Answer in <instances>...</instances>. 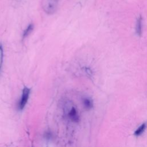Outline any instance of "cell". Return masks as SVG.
<instances>
[{
	"label": "cell",
	"mask_w": 147,
	"mask_h": 147,
	"mask_svg": "<svg viewBox=\"0 0 147 147\" xmlns=\"http://www.w3.org/2000/svg\"><path fill=\"white\" fill-rule=\"evenodd\" d=\"M142 18L141 16H140L137 20V24L136 26V31L137 35L141 36L142 34Z\"/></svg>",
	"instance_id": "4"
},
{
	"label": "cell",
	"mask_w": 147,
	"mask_h": 147,
	"mask_svg": "<svg viewBox=\"0 0 147 147\" xmlns=\"http://www.w3.org/2000/svg\"><path fill=\"white\" fill-rule=\"evenodd\" d=\"M44 137L45 139H47L48 140H51L53 138V133L52 131H51L50 130H47L44 133Z\"/></svg>",
	"instance_id": "8"
},
{
	"label": "cell",
	"mask_w": 147,
	"mask_h": 147,
	"mask_svg": "<svg viewBox=\"0 0 147 147\" xmlns=\"http://www.w3.org/2000/svg\"><path fill=\"white\" fill-rule=\"evenodd\" d=\"M83 105L84 106V107L87 110L91 109L93 106L92 101L91 99L88 98H84L82 100Z\"/></svg>",
	"instance_id": "5"
},
{
	"label": "cell",
	"mask_w": 147,
	"mask_h": 147,
	"mask_svg": "<svg viewBox=\"0 0 147 147\" xmlns=\"http://www.w3.org/2000/svg\"><path fill=\"white\" fill-rule=\"evenodd\" d=\"M33 29H34V25L33 24H29L28 26V27L24 31V33L22 34V39L24 40L25 38H26L31 33V32L33 31Z\"/></svg>",
	"instance_id": "6"
},
{
	"label": "cell",
	"mask_w": 147,
	"mask_h": 147,
	"mask_svg": "<svg viewBox=\"0 0 147 147\" xmlns=\"http://www.w3.org/2000/svg\"><path fill=\"white\" fill-rule=\"evenodd\" d=\"M30 92V89L27 87H24L20 99L17 104V109L18 110H22L26 106Z\"/></svg>",
	"instance_id": "2"
},
{
	"label": "cell",
	"mask_w": 147,
	"mask_h": 147,
	"mask_svg": "<svg viewBox=\"0 0 147 147\" xmlns=\"http://www.w3.org/2000/svg\"><path fill=\"white\" fill-rule=\"evenodd\" d=\"M69 119L74 122H78L79 121V115L76 109L72 106L68 113Z\"/></svg>",
	"instance_id": "3"
},
{
	"label": "cell",
	"mask_w": 147,
	"mask_h": 147,
	"mask_svg": "<svg viewBox=\"0 0 147 147\" xmlns=\"http://www.w3.org/2000/svg\"><path fill=\"white\" fill-rule=\"evenodd\" d=\"M3 47L1 44L0 45V72L2 69V65L3 63Z\"/></svg>",
	"instance_id": "9"
},
{
	"label": "cell",
	"mask_w": 147,
	"mask_h": 147,
	"mask_svg": "<svg viewBox=\"0 0 147 147\" xmlns=\"http://www.w3.org/2000/svg\"><path fill=\"white\" fill-rule=\"evenodd\" d=\"M146 127V124L145 123L142 124L139 127H138V129L135 131L134 132V134L136 136H139L140 135H141L143 132L145 131V129Z\"/></svg>",
	"instance_id": "7"
},
{
	"label": "cell",
	"mask_w": 147,
	"mask_h": 147,
	"mask_svg": "<svg viewBox=\"0 0 147 147\" xmlns=\"http://www.w3.org/2000/svg\"><path fill=\"white\" fill-rule=\"evenodd\" d=\"M58 0H42V7L48 14H53L57 8Z\"/></svg>",
	"instance_id": "1"
}]
</instances>
